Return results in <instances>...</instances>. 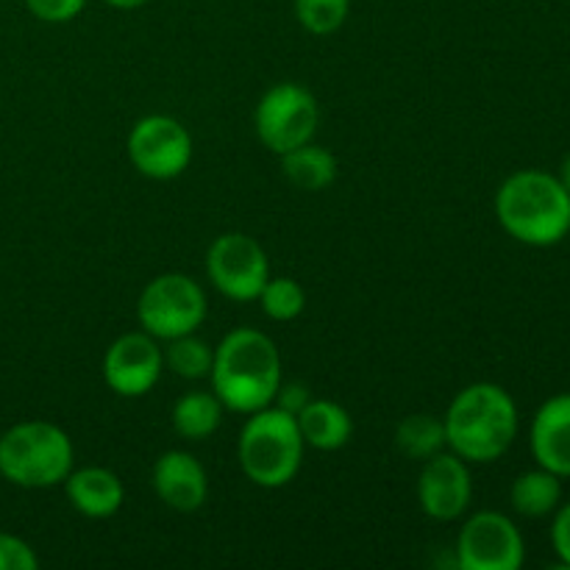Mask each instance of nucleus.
I'll return each instance as SVG.
<instances>
[{"mask_svg":"<svg viewBox=\"0 0 570 570\" xmlns=\"http://www.w3.org/2000/svg\"><path fill=\"white\" fill-rule=\"evenodd\" d=\"M209 382L223 410L250 415L276 401L282 387V354L267 334L234 328L215 348Z\"/></svg>","mask_w":570,"mask_h":570,"instance_id":"f257e3e1","label":"nucleus"},{"mask_svg":"<svg viewBox=\"0 0 570 570\" xmlns=\"http://www.w3.org/2000/svg\"><path fill=\"white\" fill-rule=\"evenodd\" d=\"M445 445L465 462H495L518 438V406L501 384L476 382L460 390L443 415Z\"/></svg>","mask_w":570,"mask_h":570,"instance_id":"f03ea898","label":"nucleus"},{"mask_svg":"<svg viewBox=\"0 0 570 570\" xmlns=\"http://www.w3.org/2000/svg\"><path fill=\"white\" fill-rule=\"evenodd\" d=\"M495 217L512 239L551 248L570 234V193L546 170H518L495 193Z\"/></svg>","mask_w":570,"mask_h":570,"instance_id":"7ed1b4c3","label":"nucleus"},{"mask_svg":"<svg viewBox=\"0 0 570 570\" xmlns=\"http://www.w3.org/2000/svg\"><path fill=\"white\" fill-rule=\"evenodd\" d=\"M304 438L293 412L265 406L250 412L237 443L239 468L256 488L276 490L295 479L304 462Z\"/></svg>","mask_w":570,"mask_h":570,"instance_id":"20e7f679","label":"nucleus"},{"mask_svg":"<svg viewBox=\"0 0 570 570\" xmlns=\"http://www.w3.org/2000/svg\"><path fill=\"white\" fill-rule=\"evenodd\" d=\"M72 471V443L48 421H26L0 438V476L26 490L56 488Z\"/></svg>","mask_w":570,"mask_h":570,"instance_id":"39448f33","label":"nucleus"},{"mask_svg":"<svg viewBox=\"0 0 570 570\" xmlns=\"http://www.w3.org/2000/svg\"><path fill=\"white\" fill-rule=\"evenodd\" d=\"M206 317V295L184 273H161L145 284L137 301V321L156 340H176L198 332Z\"/></svg>","mask_w":570,"mask_h":570,"instance_id":"423d86ee","label":"nucleus"},{"mask_svg":"<svg viewBox=\"0 0 570 570\" xmlns=\"http://www.w3.org/2000/svg\"><path fill=\"white\" fill-rule=\"evenodd\" d=\"M321 120L315 95L293 81L276 83L259 98L254 111L256 137L273 154H287L298 145L312 142Z\"/></svg>","mask_w":570,"mask_h":570,"instance_id":"0eeeda50","label":"nucleus"},{"mask_svg":"<svg viewBox=\"0 0 570 570\" xmlns=\"http://www.w3.org/2000/svg\"><path fill=\"white\" fill-rule=\"evenodd\" d=\"M206 276L228 301H256L271 278V262L254 237L228 232L206 250Z\"/></svg>","mask_w":570,"mask_h":570,"instance_id":"6e6552de","label":"nucleus"},{"mask_svg":"<svg viewBox=\"0 0 570 570\" xmlns=\"http://www.w3.org/2000/svg\"><path fill=\"white\" fill-rule=\"evenodd\" d=\"M128 159L145 178L170 181L193 161V137L176 117L148 115L128 134Z\"/></svg>","mask_w":570,"mask_h":570,"instance_id":"1a4fd4ad","label":"nucleus"},{"mask_svg":"<svg viewBox=\"0 0 570 570\" xmlns=\"http://www.w3.org/2000/svg\"><path fill=\"white\" fill-rule=\"evenodd\" d=\"M527 546L515 523L501 512H476L456 538V566L465 570H518Z\"/></svg>","mask_w":570,"mask_h":570,"instance_id":"9d476101","label":"nucleus"},{"mask_svg":"<svg viewBox=\"0 0 570 570\" xmlns=\"http://www.w3.org/2000/svg\"><path fill=\"white\" fill-rule=\"evenodd\" d=\"M165 371V354L148 332H128L106 348L104 379L122 399L150 393Z\"/></svg>","mask_w":570,"mask_h":570,"instance_id":"9b49d317","label":"nucleus"},{"mask_svg":"<svg viewBox=\"0 0 570 570\" xmlns=\"http://www.w3.org/2000/svg\"><path fill=\"white\" fill-rule=\"evenodd\" d=\"M473 482L468 462L454 451H438L423 460L417 476V501L421 510L434 521H456L471 507Z\"/></svg>","mask_w":570,"mask_h":570,"instance_id":"f8f14e48","label":"nucleus"},{"mask_svg":"<svg viewBox=\"0 0 570 570\" xmlns=\"http://www.w3.org/2000/svg\"><path fill=\"white\" fill-rule=\"evenodd\" d=\"M150 482H154L161 504L170 507L173 512L200 510L209 495V479H206L204 465L187 451H165L154 462Z\"/></svg>","mask_w":570,"mask_h":570,"instance_id":"ddd939ff","label":"nucleus"},{"mask_svg":"<svg viewBox=\"0 0 570 570\" xmlns=\"http://www.w3.org/2000/svg\"><path fill=\"white\" fill-rule=\"evenodd\" d=\"M529 445L540 468L570 479V393L554 395L534 412Z\"/></svg>","mask_w":570,"mask_h":570,"instance_id":"4468645a","label":"nucleus"},{"mask_svg":"<svg viewBox=\"0 0 570 570\" xmlns=\"http://www.w3.org/2000/svg\"><path fill=\"white\" fill-rule=\"evenodd\" d=\"M61 484H65L72 510L81 512L83 518H95V521L120 512L122 501H126L120 476L109 468L89 465L81 471H70Z\"/></svg>","mask_w":570,"mask_h":570,"instance_id":"2eb2a0df","label":"nucleus"},{"mask_svg":"<svg viewBox=\"0 0 570 570\" xmlns=\"http://www.w3.org/2000/svg\"><path fill=\"white\" fill-rule=\"evenodd\" d=\"M295 423L304 438L306 445L317 451H337L354 434V421H351L348 410L337 401L326 399H309L298 412H295Z\"/></svg>","mask_w":570,"mask_h":570,"instance_id":"dca6fc26","label":"nucleus"},{"mask_svg":"<svg viewBox=\"0 0 570 570\" xmlns=\"http://www.w3.org/2000/svg\"><path fill=\"white\" fill-rule=\"evenodd\" d=\"M282 170L293 187L304 193H321L337 178V159L321 145L306 142L282 154Z\"/></svg>","mask_w":570,"mask_h":570,"instance_id":"f3484780","label":"nucleus"},{"mask_svg":"<svg viewBox=\"0 0 570 570\" xmlns=\"http://www.w3.org/2000/svg\"><path fill=\"white\" fill-rule=\"evenodd\" d=\"M512 510L523 518H546L557 512L562 501V479L546 468L521 473L510 490Z\"/></svg>","mask_w":570,"mask_h":570,"instance_id":"a211bd4d","label":"nucleus"},{"mask_svg":"<svg viewBox=\"0 0 570 570\" xmlns=\"http://www.w3.org/2000/svg\"><path fill=\"white\" fill-rule=\"evenodd\" d=\"M170 421L184 440H209L223 421V404L215 393L195 390L173 404Z\"/></svg>","mask_w":570,"mask_h":570,"instance_id":"6ab92c4d","label":"nucleus"},{"mask_svg":"<svg viewBox=\"0 0 570 570\" xmlns=\"http://www.w3.org/2000/svg\"><path fill=\"white\" fill-rule=\"evenodd\" d=\"M395 445L410 460H429L445 445V426L434 415H410L395 429Z\"/></svg>","mask_w":570,"mask_h":570,"instance_id":"aec40b11","label":"nucleus"},{"mask_svg":"<svg viewBox=\"0 0 570 570\" xmlns=\"http://www.w3.org/2000/svg\"><path fill=\"white\" fill-rule=\"evenodd\" d=\"M161 354H165V365L176 376L189 379V382L209 376L212 362H215V348L206 340L195 337V332L181 334L176 340H167V348Z\"/></svg>","mask_w":570,"mask_h":570,"instance_id":"412c9836","label":"nucleus"},{"mask_svg":"<svg viewBox=\"0 0 570 570\" xmlns=\"http://www.w3.org/2000/svg\"><path fill=\"white\" fill-rule=\"evenodd\" d=\"M256 301H259L262 309H265V315L271 317V321L287 323V321H295V317L304 312L306 293L295 278L278 276V278H267V284L262 287L259 298Z\"/></svg>","mask_w":570,"mask_h":570,"instance_id":"4be33fe9","label":"nucleus"},{"mask_svg":"<svg viewBox=\"0 0 570 570\" xmlns=\"http://www.w3.org/2000/svg\"><path fill=\"white\" fill-rule=\"evenodd\" d=\"M351 0H295V17L315 37L340 31L348 20Z\"/></svg>","mask_w":570,"mask_h":570,"instance_id":"5701e85b","label":"nucleus"},{"mask_svg":"<svg viewBox=\"0 0 570 570\" xmlns=\"http://www.w3.org/2000/svg\"><path fill=\"white\" fill-rule=\"evenodd\" d=\"M37 566V554L26 540L0 532V570H33Z\"/></svg>","mask_w":570,"mask_h":570,"instance_id":"b1692460","label":"nucleus"},{"mask_svg":"<svg viewBox=\"0 0 570 570\" xmlns=\"http://www.w3.org/2000/svg\"><path fill=\"white\" fill-rule=\"evenodd\" d=\"M28 11L42 22H67L78 17L87 0H26Z\"/></svg>","mask_w":570,"mask_h":570,"instance_id":"393cba45","label":"nucleus"},{"mask_svg":"<svg viewBox=\"0 0 570 570\" xmlns=\"http://www.w3.org/2000/svg\"><path fill=\"white\" fill-rule=\"evenodd\" d=\"M551 546H554L562 566L570 568V501L568 504L557 507L554 527H551Z\"/></svg>","mask_w":570,"mask_h":570,"instance_id":"a878e982","label":"nucleus"},{"mask_svg":"<svg viewBox=\"0 0 570 570\" xmlns=\"http://www.w3.org/2000/svg\"><path fill=\"white\" fill-rule=\"evenodd\" d=\"M109 6H115V9H139V6H145L148 0H106Z\"/></svg>","mask_w":570,"mask_h":570,"instance_id":"bb28decb","label":"nucleus"},{"mask_svg":"<svg viewBox=\"0 0 570 570\" xmlns=\"http://www.w3.org/2000/svg\"><path fill=\"white\" fill-rule=\"evenodd\" d=\"M562 181V187L568 189L570 193V154L566 156V161H562V167H560V176H557Z\"/></svg>","mask_w":570,"mask_h":570,"instance_id":"cd10ccee","label":"nucleus"}]
</instances>
